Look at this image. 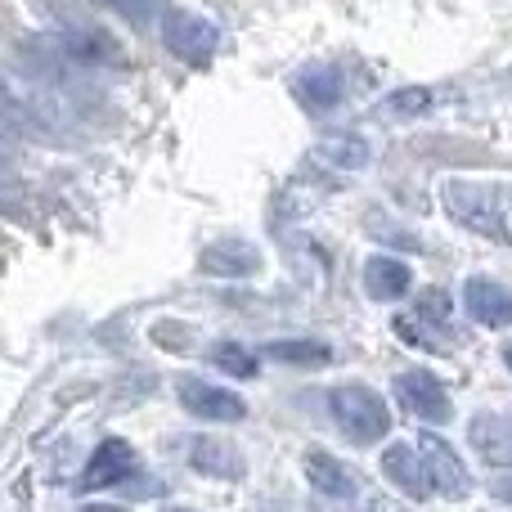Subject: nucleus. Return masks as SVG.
<instances>
[{"label":"nucleus","instance_id":"obj_1","mask_svg":"<svg viewBox=\"0 0 512 512\" xmlns=\"http://www.w3.org/2000/svg\"><path fill=\"white\" fill-rule=\"evenodd\" d=\"M63 131V117L54 108H45L36 95H23L14 90L5 77H0V144H72Z\"/></svg>","mask_w":512,"mask_h":512},{"label":"nucleus","instance_id":"obj_2","mask_svg":"<svg viewBox=\"0 0 512 512\" xmlns=\"http://www.w3.org/2000/svg\"><path fill=\"white\" fill-rule=\"evenodd\" d=\"M328 414H333L337 432L351 445H378L391 432V409L364 382H342V387L328 391Z\"/></svg>","mask_w":512,"mask_h":512},{"label":"nucleus","instance_id":"obj_3","mask_svg":"<svg viewBox=\"0 0 512 512\" xmlns=\"http://www.w3.org/2000/svg\"><path fill=\"white\" fill-rule=\"evenodd\" d=\"M441 203L463 230L481 234L490 243H512V225L504 216V207L495 203V194H486L481 185H468V180H445L441 185Z\"/></svg>","mask_w":512,"mask_h":512},{"label":"nucleus","instance_id":"obj_4","mask_svg":"<svg viewBox=\"0 0 512 512\" xmlns=\"http://www.w3.org/2000/svg\"><path fill=\"white\" fill-rule=\"evenodd\" d=\"M158 32H162V45H167L180 63H189V68L212 63V54L221 50V32H216V23L207 14H194V9H167L162 23H158Z\"/></svg>","mask_w":512,"mask_h":512},{"label":"nucleus","instance_id":"obj_5","mask_svg":"<svg viewBox=\"0 0 512 512\" xmlns=\"http://www.w3.org/2000/svg\"><path fill=\"white\" fill-rule=\"evenodd\" d=\"M140 477V454L131 450V441L108 436L95 445V454L81 468V490H122Z\"/></svg>","mask_w":512,"mask_h":512},{"label":"nucleus","instance_id":"obj_6","mask_svg":"<svg viewBox=\"0 0 512 512\" xmlns=\"http://www.w3.org/2000/svg\"><path fill=\"white\" fill-rule=\"evenodd\" d=\"M176 400L185 405V414L203 418V423H243L248 418V400L230 387H216L207 378H180Z\"/></svg>","mask_w":512,"mask_h":512},{"label":"nucleus","instance_id":"obj_7","mask_svg":"<svg viewBox=\"0 0 512 512\" xmlns=\"http://www.w3.org/2000/svg\"><path fill=\"white\" fill-rule=\"evenodd\" d=\"M396 396L409 414L423 418V423H432V427H441V423L454 418V400H450V391H445V382L436 378V373L405 369L396 378Z\"/></svg>","mask_w":512,"mask_h":512},{"label":"nucleus","instance_id":"obj_8","mask_svg":"<svg viewBox=\"0 0 512 512\" xmlns=\"http://www.w3.org/2000/svg\"><path fill=\"white\" fill-rule=\"evenodd\" d=\"M54 36H59L63 54H68L77 68H117V63L126 59L122 45H117L113 32H104V27L95 23H68V27H54Z\"/></svg>","mask_w":512,"mask_h":512},{"label":"nucleus","instance_id":"obj_9","mask_svg":"<svg viewBox=\"0 0 512 512\" xmlns=\"http://www.w3.org/2000/svg\"><path fill=\"white\" fill-rule=\"evenodd\" d=\"M418 454H423V468H427V477H432V490H441L445 499H468L472 495L468 463H463L441 436L427 432L423 441H418Z\"/></svg>","mask_w":512,"mask_h":512},{"label":"nucleus","instance_id":"obj_10","mask_svg":"<svg viewBox=\"0 0 512 512\" xmlns=\"http://www.w3.org/2000/svg\"><path fill=\"white\" fill-rule=\"evenodd\" d=\"M292 95H297V104L306 113H333L346 95V77L337 63H310V68H301L292 77Z\"/></svg>","mask_w":512,"mask_h":512},{"label":"nucleus","instance_id":"obj_11","mask_svg":"<svg viewBox=\"0 0 512 512\" xmlns=\"http://www.w3.org/2000/svg\"><path fill=\"white\" fill-rule=\"evenodd\" d=\"M198 270L212 279H252L261 270V248L248 239H216L198 256Z\"/></svg>","mask_w":512,"mask_h":512},{"label":"nucleus","instance_id":"obj_12","mask_svg":"<svg viewBox=\"0 0 512 512\" xmlns=\"http://www.w3.org/2000/svg\"><path fill=\"white\" fill-rule=\"evenodd\" d=\"M189 468L212 481H243L248 463H243L239 445L221 441V436H194V441H189Z\"/></svg>","mask_w":512,"mask_h":512},{"label":"nucleus","instance_id":"obj_13","mask_svg":"<svg viewBox=\"0 0 512 512\" xmlns=\"http://www.w3.org/2000/svg\"><path fill=\"white\" fill-rule=\"evenodd\" d=\"M301 468H306V481L328 499H355L360 495V477L355 468H346L337 454L328 450H306L301 454Z\"/></svg>","mask_w":512,"mask_h":512},{"label":"nucleus","instance_id":"obj_14","mask_svg":"<svg viewBox=\"0 0 512 512\" xmlns=\"http://www.w3.org/2000/svg\"><path fill=\"white\" fill-rule=\"evenodd\" d=\"M382 477L391 481V486L400 490V495L409 499H427L432 495V477H427L423 468V454L414 450V445H387V454H382Z\"/></svg>","mask_w":512,"mask_h":512},{"label":"nucleus","instance_id":"obj_15","mask_svg":"<svg viewBox=\"0 0 512 512\" xmlns=\"http://www.w3.org/2000/svg\"><path fill=\"white\" fill-rule=\"evenodd\" d=\"M463 310L486 328H512V292L495 279H468V288H463Z\"/></svg>","mask_w":512,"mask_h":512},{"label":"nucleus","instance_id":"obj_16","mask_svg":"<svg viewBox=\"0 0 512 512\" xmlns=\"http://www.w3.org/2000/svg\"><path fill=\"white\" fill-rule=\"evenodd\" d=\"M472 450L495 468H512V414H477L468 427Z\"/></svg>","mask_w":512,"mask_h":512},{"label":"nucleus","instance_id":"obj_17","mask_svg":"<svg viewBox=\"0 0 512 512\" xmlns=\"http://www.w3.org/2000/svg\"><path fill=\"white\" fill-rule=\"evenodd\" d=\"M409 283H414V274L396 256H369L364 261V292L373 301H400L409 292Z\"/></svg>","mask_w":512,"mask_h":512},{"label":"nucleus","instance_id":"obj_18","mask_svg":"<svg viewBox=\"0 0 512 512\" xmlns=\"http://www.w3.org/2000/svg\"><path fill=\"white\" fill-rule=\"evenodd\" d=\"M261 355L274 364H288V369H324L333 360V346L315 342V337H274L261 346Z\"/></svg>","mask_w":512,"mask_h":512},{"label":"nucleus","instance_id":"obj_19","mask_svg":"<svg viewBox=\"0 0 512 512\" xmlns=\"http://www.w3.org/2000/svg\"><path fill=\"white\" fill-rule=\"evenodd\" d=\"M315 162L319 167H333V171H360L369 162V144L351 131H333L315 144Z\"/></svg>","mask_w":512,"mask_h":512},{"label":"nucleus","instance_id":"obj_20","mask_svg":"<svg viewBox=\"0 0 512 512\" xmlns=\"http://www.w3.org/2000/svg\"><path fill=\"white\" fill-rule=\"evenodd\" d=\"M432 108V90L427 86H405V90H391L373 113L387 117V122H409V117H423Z\"/></svg>","mask_w":512,"mask_h":512},{"label":"nucleus","instance_id":"obj_21","mask_svg":"<svg viewBox=\"0 0 512 512\" xmlns=\"http://www.w3.org/2000/svg\"><path fill=\"white\" fill-rule=\"evenodd\" d=\"M212 364L221 373H230V378H239V382L256 378V369H261V360H256L243 342H216L212 346Z\"/></svg>","mask_w":512,"mask_h":512},{"label":"nucleus","instance_id":"obj_22","mask_svg":"<svg viewBox=\"0 0 512 512\" xmlns=\"http://www.w3.org/2000/svg\"><path fill=\"white\" fill-rule=\"evenodd\" d=\"M95 5H104L108 14H117L131 27H149L158 18V0H95Z\"/></svg>","mask_w":512,"mask_h":512},{"label":"nucleus","instance_id":"obj_23","mask_svg":"<svg viewBox=\"0 0 512 512\" xmlns=\"http://www.w3.org/2000/svg\"><path fill=\"white\" fill-rule=\"evenodd\" d=\"M450 310H454V301H450V292H441V288H427V292H418V301H414V315L423 319V324H450Z\"/></svg>","mask_w":512,"mask_h":512},{"label":"nucleus","instance_id":"obj_24","mask_svg":"<svg viewBox=\"0 0 512 512\" xmlns=\"http://www.w3.org/2000/svg\"><path fill=\"white\" fill-rule=\"evenodd\" d=\"M153 342H167V351H194V333L189 328H180V324H158L153 328Z\"/></svg>","mask_w":512,"mask_h":512},{"label":"nucleus","instance_id":"obj_25","mask_svg":"<svg viewBox=\"0 0 512 512\" xmlns=\"http://www.w3.org/2000/svg\"><path fill=\"white\" fill-rule=\"evenodd\" d=\"M495 499L512 504V477H495Z\"/></svg>","mask_w":512,"mask_h":512},{"label":"nucleus","instance_id":"obj_26","mask_svg":"<svg viewBox=\"0 0 512 512\" xmlns=\"http://www.w3.org/2000/svg\"><path fill=\"white\" fill-rule=\"evenodd\" d=\"M81 512H131V508H122V504H86Z\"/></svg>","mask_w":512,"mask_h":512},{"label":"nucleus","instance_id":"obj_27","mask_svg":"<svg viewBox=\"0 0 512 512\" xmlns=\"http://www.w3.org/2000/svg\"><path fill=\"white\" fill-rule=\"evenodd\" d=\"M9 167H14V158H9V144H0V176H9Z\"/></svg>","mask_w":512,"mask_h":512},{"label":"nucleus","instance_id":"obj_28","mask_svg":"<svg viewBox=\"0 0 512 512\" xmlns=\"http://www.w3.org/2000/svg\"><path fill=\"white\" fill-rule=\"evenodd\" d=\"M504 360H508V369H512V346H508V351H504Z\"/></svg>","mask_w":512,"mask_h":512},{"label":"nucleus","instance_id":"obj_29","mask_svg":"<svg viewBox=\"0 0 512 512\" xmlns=\"http://www.w3.org/2000/svg\"><path fill=\"white\" fill-rule=\"evenodd\" d=\"M162 512H194V508H162Z\"/></svg>","mask_w":512,"mask_h":512}]
</instances>
